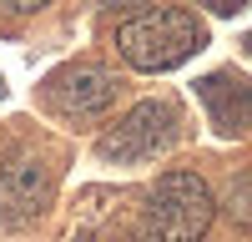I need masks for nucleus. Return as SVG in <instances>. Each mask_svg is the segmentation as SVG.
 I'll return each instance as SVG.
<instances>
[{
	"label": "nucleus",
	"mask_w": 252,
	"mask_h": 242,
	"mask_svg": "<svg viewBox=\"0 0 252 242\" xmlns=\"http://www.w3.org/2000/svg\"><path fill=\"white\" fill-rule=\"evenodd\" d=\"M177 136H182V111L172 101H141L101 136V156L106 161H152L161 151H172Z\"/></svg>",
	"instance_id": "3"
},
{
	"label": "nucleus",
	"mask_w": 252,
	"mask_h": 242,
	"mask_svg": "<svg viewBox=\"0 0 252 242\" xmlns=\"http://www.w3.org/2000/svg\"><path fill=\"white\" fill-rule=\"evenodd\" d=\"M51 167L35 151H20L0 167V227H26L51 207Z\"/></svg>",
	"instance_id": "5"
},
{
	"label": "nucleus",
	"mask_w": 252,
	"mask_h": 242,
	"mask_svg": "<svg viewBox=\"0 0 252 242\" xmlns=\"http://www.w3.org/2000/svg\"><path fill=\"white\" fill-rule=\"evenodd\" d=\"M197 5H207L212 15H237V10L247 5V0H197Z\"/></svg>",
	"instance_id": "8"
},
{
	"label": "nucleus",
	"mask_w": 252,
	"mask_h": 242,
	"mask_svg": "<svg viewBox=\"0 0 252 242\" xmlns=\"http://www.w3.org/2000/svg\"><path fill=\"white\" fill-rule=\"evenodd\" d=\"M197 96H202V106H207V116H212V126L222 136H242L252 126V86H247L237 71L202 76L197 81Z\"/></svg>",
	"instance_id": "6"
},
{
	"label": "nucleus",
	"mask_w": 252,
	"mask_h": 242,
	"mask_svg": "<svg viewBox=\"0 0 252 242\" xmlns=\"http://www.w3.org/2000/svg\"><path fill=\"white\" fill-rule=\"evenodd\" d=\"M222 207H227V217H232L237 227H247V232H252V172H247V177H237L232 187H227Z\"/></svg>",
	"instance_id": "7"
},
{
	"label": "nucleus",
	"mask_w": 252,
	"mask_h": 242,
	"mask_svg": "<svg viewBox=\"0 0 252 242\" xmlns=\"http://www.w3.org/2000/svg\"><path fill=\"white\" fill-rule=\"evenodd\" d=\"M116 46L126 56V66L136 71H172L207 46V26L182 5H157L126 20L116 30Z\"/></svg>",
	"instance_id": "1"
},
{
	"label": "nucleus",
	"mask_w": 252,
	"mask_h": 242,
	"mask_svg": "<svg viewBox=\"0 0 252 242\" xmlns=\"http://www.w3.org/2000/svg\"><path fill=\"white\" fill-rule=\"evenodd\" d=\"M96 5H106V10H136V5H146V0H96Z\"/></svg>",
	"instance_id": "10"
},
{
	"label": "nucleus",
	"mask_w": 252,
	"mask_h": 242,
	"mask_svg": "<svg viewBox=\"0 0 252 242\" xmlns=\"http://www.w3.org/2000/svg\"><path fill=\"white\" fill-rule=\"evenodd\" d=\"M46 106L66 121H91L116 101V76L96 60H76V66H61L46 76Z\"/></svg>",
	"instance_id": "4"
},
{
	"label": "nucleus",
	"mask_w": 252,
	"mask_h": 242,
	"mask_svg": "<svg viewBox=\"0 0 252 242\" xmlns=\"http://www.w3.org/2000/svg\"><path fill=\"white\" fill-rule=\"evenodd\" d=\"M0 96H5V81H0Z\"/></svg>",
	"instance_id": "12"
},
{
	"label": "nucleus",
	"mask_w": 252,
	"mask_h": 242,
	"mask_svg": "<svg viewBox=\"0 0 252 242\" xmlns=\"http://www.w3.org/2000/svg\"><path fill=\"white\" fill-rule=\"evenodd\" d=\"M242 46H247V56H252V35H247V40H242Z\"/></svg>",
	"instance_id": "11"
},
{
	"label": "nucleus",
	"mask_w": 252,
	"mask_h": 242,
	"mask_svg": "<svg viewBox=\"0 0 252 242\" xmlns=\"http://www.w3.org/2000/svg\"><path fill=\"white\" fill-rule=\"evenodd\" d=\"M212 212L217 202L197 172H166L146 192V207L136 212V237L141 242H197L212 227Z\"/></svg>",
	"instance_id": "2"
},
{
	"label": "nucleus",
	"mask_w": 252,
	"mask_h": 242,
	"mask_svg": "<svg viewBox=\"0 0 252 242\" xmlns=\"http://www.w3.org/2000/svg\"><path fill=\"white\" fill-rule=\"evenodd\" d=\"M0 5H5V10H15V15H26V10H40L46 0H0Z\"/></svg>",
	"instance_id": "9"
}]
</instances>
